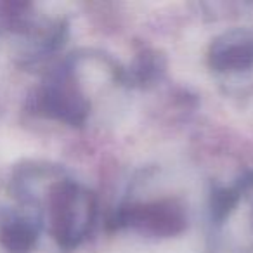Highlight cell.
Here are the masks:
<instances>
[{
	"instance_id": "2",
	"label": "cell",
	"mask_w": 253,
	"mask_h": 253,
	"mask_svg": "<svg viewBox=\"0 0 253 253\" xmlns=\"http://www.w3.org/2000/svg\"><path fill=\"white\" fill-rule=\"evenodd\" d=\"M108 224L111 229H134L156 238H170L187 227V211L180 201L172 198L128 201L115 208Z\"/></svg>"
},
{
	"instance_id": "5",
	"label": "cell",
	"mask_w": 253,
	"mask_h": 253,
	"mask_svg": "<svg viewBox=\"0 0 253 253\" xmlns=\"http://www.w3.org/2000/svg\"><path fill=\"white\" fill-rule=\"evenodd\" d=\"M253 189V172L245 173L243 177H239L234 184L231 186H222V187H215L213 193H211V200H210V211H211V218L217 222L224 220L234 207L239 203V200L243 198V194L248 193Z\"/></svg>"
},
{
	"instance_id": "4",
	"label": "cell",
	"mask_w": 253,
	"mask_h": 253,
	"mask_svg": "<svg viewBox=\"0 0 253 253\" xmlns=\"http://www.w3.org/2000/svg\"><path fill=\"white\" fill-rule=\"evenodd\" d=\"M208 64L217 73H241L253 68V30L232 28L215 37L208 47Z\"/></svg>"
},
{
	"instance_id": "6",
	"label": "cell",
	"mask_w": 253,
	"mask_h": 253,
	"mask_svg": "<svg viewBox=\"0 0 253 253\" xmlns=\"http://www.w3.org/2000/svg\"><path fill=\"white\" fill-rule=\"evenodd\" d=\"M163 68H165V63L162 56H158L153 50H144L135 57L128 70H122V82L134 85L149 84L163 73Z\"/></svg>"
},
{
	"instance_id": "7",
	"label": "cell",
	"mask_w": 253,
	"mask_h": 253,
	"mask_svg": "<svg viewBox=\"0 0 253 253\" xmlns=\"http://www.w3.org/2000/svg\"><path fill=\"white\" fill-rule=\"evenodd\" d=\"M37 225L28 218H19L7 225L4 231V241L7 248L14 250L18 253H25L32 250L37 241Z\"/></svg>"
},
{
	"instance_id": "1",
	"label": "cell",
	"mask_w": 253,
	"mask_h": 253,
	"mask_svg": "<svg viewBox=\"0 0 253 253\" xmlns=\"http://www.w3.org/2000/svg\"><path fill=\"white\" fill-rule=\"evenodd\" d=\"M95 196L80 182L61 177L49 187L47 217L59 248L75 250L88 238L95 224Z\"/></svg>"
},
{
	"instance_id": "3",
	"label": "cell",
	"mask_w": 253,
	"mask_h": 253,
	"mask_svg": "<svg viewBox=\"0 0 253 253\" xmlns=\"http://www.w3.org/2000/svg\"><path fill=\"white\" fill-rule=\"evenodd\" d=\"M37 106L49 118L73 126L84 125L92 108L77 71L70 64H64L47 78L37 95Z\"/></svg>"
}]
</instances>
